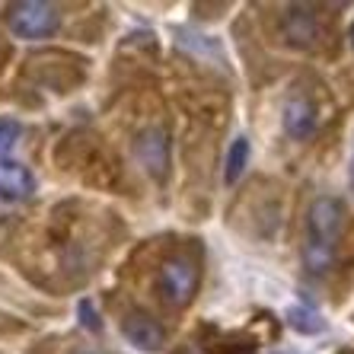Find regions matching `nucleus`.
Masks as SVG:
<instances>
[{
	"mask_svg": "<svg viewBox=\"0 0 354 354\" xmlns=\"http://www.w3.org/2000/svg\"><path fill=\"white\" fill-rule=\"evenodd\" d=\"M345 230V207L338 198L322 195L310 205L306 214V249H304V265L313 274L329 272L335 262V246Z\"/></svg>",
	"mask_w": 354,
	"mask_h": 354,
	"instance_id": "obj_1",
	"label": "nucleus"
},
{
	"mask_svg": "<svg viewBox=\"0 0 354 354\" xmlns=\"http://www.w3.org/2000/svg\"><path fill=\"white\" fill-rule=\"evenodd\" d=\"M58 23H61L58 7H51V3L26 0V3L10 7V29L19 39H48L58 29Z\"/></svg>",
	"mask_w": 354,
	"mask_h": 354,
	"instance_id": "obj_2",
	"label": "nucleus"
},
{
	"mask_svg": "<svg viewBox=\"0 0 354 354\" xmlns=\"http://www.w3.org/2000/svg\"><path fill=\"white\" fill-rule=\"evenodd\" d=\"M160 290H163L166 304L189 306L198 290V268L189 259H169L160 268Z\"/></svg>",
	"mask_w": 354,
	"mask_h": 354,
	"instance_id": "obj_3",
	"label": "nucleus"
},
{
	"mask_svg": "<svg viewBox=\"0 0 354 354\" xmlns=\"http://www.w3.org/2000/svg\"><path fill=\"white\" fill-rule=\"evenodd\" d=\"M134 150H138L140 166H144L153 179H163L166 169H169V140H166L163 128H147V131H140Z\"/></svg>",
	"mask_w": 354,
	"mask_h": 354,
	"instance_id": "obj_4",
	"label": "nucleus"
},
{
	"mask_svg": "<svg viewBox=\"0 0 354 354\" xmlns=\"http://www.w3.org/2000/svg\"><path fill=\"white\" fill-rule=\"evenodd\" d=\"M122 332L134 348H140V351H160L166 342L163 326H160L157 319H150L147 313H128L122 319Z\"/></svg>",
	"mask_w": 354,
	"mask_h": 354,
	"instance_id": "obj_5",
	"label": "nucleus"
},
{
	"mask_svg": "<svg viewBox=\"0 0 354 354\" xmlns=\"http://www.w3.org/2000/svg\"><path fill=\"white\" fill-rule=\"evenodd\" d=\"M35 192V176L17 160H0V198L23 201Z\"/></svg>",
	"mask_w": 354,
	"mask_h": 354,
	"instance_id": "obj_6",
	"label": "nucleus"
},
{
	"mask_svg": "<svg viewBox=\"0 0 354 354\" xmlns=\"http://www.w3.org/2000/svg\"><path fill=\"white\" fill-rule=\"evenodd\" d=\"M284 131L290 134V138L297 140H304L310 138V134L316 131V109L310 99L304 96H297V99H288V106H284Z\"/></svg>",
	"mask_w": 354,
	"mask_h": 354,
	"instance_id": "obj_7",
	"label": "nucleus"
},
{
	"mask_svg": "<svg viewBox=\"0 0 354 354\" xmlns=\"http://www.w3.org/2000/svg\"><path fill=\"white\" fill-rule=\"evenodd\" d=\"M288 39L294 41V45H310V41L316 39V23H313V17H310V10H300V7L290 10Z\"/></svg>",
	"mask_w": 354,
	"mask_h": 354,
	"instance_id": "obj_8",
	"label": "nucleus"
},
{
	"mask_svg": "<svg viewBox=\"0 0 354 354\" xmlns=\"http://www.w3.org/2000/svg\"><path fill=\"white\" fill-rule=\"evenodd\" d=\"M249 163V140L246 138H236L230 144V150H227V166H223V179L230 182H239V176H243V169H246Z\"/></svg>",
	"mask_w": 354,
	"mask_h": 354,
	"instance_id": "obj_9",
	"label": "nucleus"
},
{
	"mask_svg": "<svg viewBox=\"0 0 354 354\" xmlns=\"http://www.w3.org/2000/svg\"><path fill=\"white\" fill-rule=\"evenodd\" d=\"M288 322H290V329L304 332V335H316V332L326 329V319H322L316 310H310V306H290Z\"/></svg>",
	"mask_w": 354,
	"mask_h": 354,
	"instance_id": "obj_10",
	"label": "nucleus"
},
{
	"mask_svg": "<svg viewBox=\"0 0 354 354\" xmlns=\"http://www.w3.org/2000/svg\"><path fill=\"white\" fill-rule=\"evenodd\" d=\"M23 138V128L17 122H0V160H10V150Z\"/></svg>",
	"mask_w": 354,
	"mask_h": 354,
	"instance_id": "obj_11",
	"label": "nucleus"
},
{
	"mask_svg": "<svg viewBox=\"0 0 354 354\" xmlns=\"http://www.w3.org/2000/svg\"><path fill=\"white\" fill-rule=\"evenodd\" d=\"M77 310H80V322H83V326H86L90 332H99V329H102V319L93 313V304H90V300H80V306H77Z\"/></svg>",
	"mask_w": 354,
	"mask_h": 354,
	"instance_id": "obj_12",
	"label": "nucleus"
},
{
	"mask_svg": "<svg viewBox=\"0 0 354 354\" xmlns=\"http://www.w3.org/2000/svg\"><path fill=\"white\" fill-rule=\"evenodd\" d=\"M173 354H207V351H201V345H179Z\"/></svg>",
	"mask_w": 354,
	"mask_h": 354,
	"instance_id": "obj_13",
	"label": "nucleus"
},
{
	"mask_svg": "<svg viewBox=\"0 0 354 354\" xmlns=\"http://www.w3.org/2000/svg\"><path fill=\"white\" fill-rule=\"evenodd\" d=\"M351 189H354V153H351Z\"/></svg>",
	"mask_w": 354,
	"mask_h": 354,
	"instance_id": "obj_14",
	"label": "nucleus"
},
{
	"mask_svg": "<svg viewBox=\"0 0 354 354\" xmlns=\"http://www.w3.org/2000/svg\"><path fill=\"white\" fill-rule=\"evenodd\" d=\"M351 45H354V26H351Z\"/></svg>",
	"mask_w": 354,
	"mask_h": 354,
	"instance_id": "obj_15",
	"label": "nucleus"
},
{
	"mask_svg": "<svg viewBox=\"0 0 354 354\" xmlns=\"http://www.w3.org/2000/svg\"><path fill=\"white\" fill-rule=\"evenodd\" d=\"M278 354H290V351H278Z\"/></svg>",
	"mask_w": 354,
	"mask_h": 354,
	"instance_id": "obj_16",
	"label": "nucleus"
}]
</instances>
